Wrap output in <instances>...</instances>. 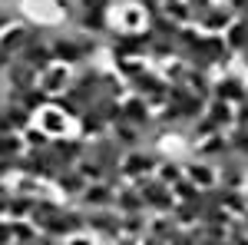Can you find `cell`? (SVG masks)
<instances>
[{"label":"cell","instance_id":"3957f363","mask_svg":"<svg viewBox=\"0 0 248 245\" xmlns=\"http://www.w3.org/2000/svg\"><path fill=\"white\" fill-rule=\"evenodd\" d=\"M50 156H53V166L57 169H70V166H77L79 159L86 156V139H79L77 132H70V136H57V139H50Z\"/></svg>","mask_w":248,"mask_h":245},{"label":"cell","instance_id":"cb8c5ba5","mask_svg":"<svg viewBox=\"0 0 248 245\" xmlns=\"http://www.w3.org/2000/svg\"><path fill=\"white\" fill-rule=\"evenodd\" d=\"M186 86H189L192 96H199V99H212V83H215V73H209V70H192L186 73V80H182Z\"/></svg>","mask_w":248,"mask_h":245},{"label":"cell","instance_id":"8fae6325","mask_svg":"<svg viewBox=\"0 0 248 245\" xmlns=\"http://www.w3.org/2000/svg\"><path fill=\"white\" fill-rule=\"evenodd\" d=\"M153 116H155V110L149 106L146 96H136V93L123 96V119H126V123H133V126H139V130H146V126L153 123Z\"/></svg>","mask_w":248,"mask_h":245},{"label":"cell","instance_id":"1f68e13d","mask_svg":"<svg viewBox=\"0 0 248 245\" xmlns=\"http://www.w3.org/2000/svg\"><path fill=\"white\" fill-rule=\"evenodd\" d=\"M146 229H149V212H126V215H123V235L142 239Z\"/></svg>","mask_w":248,"mask_h":245},{"label":"cell","instance_id":"74e56055","mask_svg":"<svg viewBox=\"0 0 248 245\" xmlns=\"http://www.w3.org/2000/svg\"><path fill=\"white\" fill-rule=\"evenodd\" d=\"M169 189H172V199H175V202H199V192H202V189L195 186V182H189L186 176Z\"/></svg>","mask_w":248,"mask_h":245},{"label":"cell","instance_id":"ba28073f","mask_svg":"<svg viewBox=\"0 0 248 245\" xmlns=\"http://www.w3.org/2000/svg\"><path fill=\"white\" fill-rule=\"evenodd\" d=\"M232 20H235V14H232L222 0H215L209 10H202V14L195 17V27H199L202 33H225V27H229Z\"/></svg>","mask_w":248,"mask_h":245},{"label":"cell","instance_id":"7bdbcfd3","mask_svg":"<svg viewBox=\"0 0 248 245\" xmlns=\"http://www.w3.org/2000/svg\"><path fill=\"white\" fill-rule=\"evenodd\" d=\"M186 3H189V7H192V14L199 17L202 10H209V7H212V3H215V0H186Z\"/></svg>","mask_w":248,"mask_h":245},{"label":"cell","instance_id":"52a82bcc","mask_svg":"<svg viewBox=\"0 0 248 245\" xmlns=\"http://www.w3.org/2000/svg\"><path fill=\"white\" fill-rule=\"evenodd\" d=\"M33 123H37L50 139H57V136H70V132H73V119H66L53 103H46L43 110H37V113H33Z\"/></svg>","mask_w":248,"mask_h":245},{"label":"cell","instance_id":"30bf717a","mask_svg":"<svg viewBox=\"0 0 248 245\" xmlns=\"http://www.w3.org/2000/svg\"><path fill=\"white\" fill-rule=\"evenodd\" d=\"M37 80H40V73L30 66V63H23V60H10V66H7V73H3V86L14 90V93H23V90L37 86Z\"/></svg>","mask_w":248,"mask_h":245},{"label":"cell","instance_id":"83f0119b","mask_svg":"<svg viewBox=\"0 0 248 245\" xmlns=\"http://www.w3.org/2000/svg\"><path fill=\"white\" fill-rule=\"evenodd\" d=\"M222 40L229 43V50H232V53L245 50V47H248V20H245V17H235V20L229 23V27H225Z\"/></svg>","mask_w":248,"mask_h":245},{"label":"cell","instance_id":"ee69618b","mask_svg":"<svg viewBox=\"0 0 248 245\" xmlns=\"http://www.w3.org/2000/svg\"><path fill=\"white\" fill-rule=\"evenodd\" d=\"M113 245H139V239L136 235H119V239H113Z\"/></svg>","mask_w":248,"mask_h":245},{"label":"cell","instance_id":"7402d4cb","mask_svg":"<svg viewBox=\"0 0 248 245\" xmlns=\"http://www.w3.org/2000/svg\"><path fill=\"white\" fill-rule=\"evenodd\" d=\"M109 136H113V139H116V143H119L126 152L142 146V130H139V126H133V123H126V119L113 123V126H109Z\"/></svg>","mask_w":248,"mask_h":245},{"label":"cell","instance_id":"f35d334b","mask_svg":"<svg viewBox=\"0 0 248 245\" xmlns=\"http://www.w3.org/2000/svg\"><path fill=\"white\" fill-rule=\"evenodd\" d=\"M189 86L186 83H166V103H182V99H189Z\"/></svg>","mask_w":248,"mask_h":245},{"label":"cell","instance_id":"60d3db41","mask_svg":"<svg viewBox=\"0 0 248 245\" xmlns=\"http://www.w3.org/2000/svg\"><path fill=\"white\" fill-rule=\"evenodd\" d=\"M222 3L229 7L235 17H245V20H248V0H222Z\"/></svg>","mask_w":248,"mask_h":245},{"label":"cell","instance_id":"6da1fadb","mask_svg":"<svg viewBox=\"0 0 248 245\" xmlns=\"http://www.w3.org/2000/svg\"><path fill=\"white\" fill-rule=\"evenodd\" d=\"M162 146L159 149H146V146H139V149H129L123 156V163H119V169L126 176V182H133V179H142V176H153L155 166L162 163Z\"/></svg>","mask_w":248,"mask_h":245},{"label":"cell","instance_id":"4fadbf2b","mask_svg":"<svg viewBox=\"0 0 248 245\" xmlns=\"http://www.w3.org/2000/svg\"><path fill=\"white\" fill-rule=\"evenodd\" d=\"M60 202L53 199V196H40V199H33V206H30V215H27V222L37 229V232H43V229L50 226L53 219H57V212H60Z\"/></svg>","mask_w":248,"mask_h":245},{"label":"cell","instance_id":"d590c367","mask_svg":"<svg viewBox=\"0 0 248 245\" xmlns=\"http://www.w3.org/2000/svg\"><path fill=\"white\" fill-rule=\"evenodd\" d=\"M20 136H23V146H27V149H46V146H50V136L40 130L37 123H30L27 130H20Z\"/></svg>","mask_w":248,"mask_h":245},{"label":"cell","instance_id":"7a4b0ae2","mask_svg":"<svg viewBox=\"0 0 248 245\" xmlns=\"http://www.w3.org/2000/svg\"><path fill=\"white\" fill-rule=\"evenodd\" d=\"M133 186L139 189V196H142V206L146 212H169L175 206V199H172V189L162 186L155 176H142V179H133Z\"/></svg>","mask_w":248,"mask_h":245},{"label":"cell","instance_id":"f546056e","mask_svg":"<svg viewBox=\"0 0 248 245\" xmlns=\"http://www.w3.org/2000/svg\"><path fill=\"white\" fill-rule=\"evenodd\" d=\"M3 116H7V123H10V130H14V132L27 130V126L33 123V113L23 110L20 103H10V99H3Z\"/></svg>","mask_w":248,"mask_h":245},{"label":"cell","instance_id":"7dc6e473","mask_svg":"<svg viewBox=\"0 0 248 245\" xmlns=\"http://www.w3.org/2000/svg\"><path fill=\"white\" fill-rule=\"evenodd\" d=\"M245 99H248V76H245Z\"/></svg>","mask_w":248,"mask_h":245},{"label":"cell","instance_id":"5bb4252c","mask_svg":"<svg viewBox=\"0 0 248 245\" xmlns=\"http://www.w3.org/2000/svg\"><path fill=\"white\" fill-rule=\"evenodd\" d=\"M182 166H186V179H189V182H195L199 189H209V186H215V182H218L215 166H212V163H205V159L186 156V159H182Z\"/></svg>","mask_w":248,"mask_h":245},{"label":"cell","instance_id":"484cf974","mask_svg":"<svg viewBox=\"0 0 248 245\" xmlns=\"http://www.w3.org/2000/svg\"><path fill=\"white\" fill-rule=\"evenodd\" d=\"M23 47H27V27H23V23H14V27L0 30V50H3V53L17 57Z\"/></svg>","mask_w":248,"mask_h":245},{"label":"cell","instance_id":"4316f807","mask_svg":"<svg viewBox=\"0 0 248 245\" xmlns=\"http://www.w3.org/2000/svg\"><path fill=\"white\" fill-rule=\"evenodd\" d=\"M153 176L162 182V186H175V182L186 176V166H182V159H175V156H162V163L155 166Z\"/></svg>","mask_w":248,"mask_h":245},{"label":"cell","instance_id":"9c48e42d","mask_svg":"<svg viewBox=\"0 0 248 245\" xmlns=\"http://www.w3.org/2000/svg\"><path fill=\"white\" fill-rule=\"evenodd\" d=\"M113 27L123 33H139L146 30V10L139 3H116L113 7Z\"/></svg>","mask_w":248,"mask_h":245},{"label":"cell","instance_id":"d6a6232c","mask_svg":"<svg viewBox=\"0 0 248 245\" xmlns=\"http://www.w3.org/2000/svg\"><path fill=\"white\" fill-rule=\"evenodd\" d=\"M23 136L20 132H0V159H17L23 156Z\"/></svg>","mask_w":248,"mask_h":245},{"label":"cell","instance_id":"4dcf8cb0","mask_svg":"<svg viewBox=\"0 0 248 245\" xmlns=\"http://www.w3.org/2000/svg\"><path fill=\"white\" fill-rule=\"evenodd\" d=\"M162 14H166L172 23H179V27L195 23V14H192V7L186 3V0H166V3H162Z\"/></svg>","mask_w":248,"mask_h":245},{"label":"cell","instance_id":"d4e9b609","mask_svg":"<svg viewBox=\"0 0 248 245\" xmlns=\"http://www.w3.org/2000/svg\"><path fill=\"white\" fill-rule=\"evenodd\" d=\"M86 110H90V113H96L99 119H106V123L113 126V123H119V119H123V99H113V96H96Z\"/></svg>","mask_w":248,"mask_h":245},{"label":"cell","instance_id":"ffe728a7","mask_svg":"<svg viewBox=\"0 0 248 245\" xmlns=\"http://www.w3.org/2000/svg\"><path fill=\"white\" fill-rule=\"evenodd\" d=\"M73 130H77L79 139H86V143H90V139L106 136V132H109V123H106V119H99L96 113H90V110H83V116L73 123Z\"/></svg>","mask_w":248,"mask_h":245},{"label":"cell","instance_id":"8d00e7d4","mask_svg":"<svg viewBox=\"0 0 248 245\" xmlns=\"http://www.w3.org/2000/svg\"><path fill=\"white\" fill-rule=\"evenodd\" d=\"M30 206H33V199L30 196H20V192H14L10 196V202H7V219H27L30 215Z\"/></svg>","mask_w":248,"mask_h":245},{"label":"cell","instance_id":"f1b7e54d","mask_svg":"<svg viewBox=\"0 0 248 245\" xmlns=\"http://www.w3.org/2000/svg\"><path fill=\"white\" fill-rule=\"evenodd\" d=\"M14 192L20 196H30V199H40V196H50V182L43 179H33V176H14Z\"/></svg>","mask_w":248,"mask_h":245},{"label":"cell","instance_id":"9a60e30c","mask_svg":"<svg viewBox=\"0 0 248 245\" xmlns=\"http://www.w3.org/2000/svg\"><path fill=\"white\" fill-rule=\"evenodd\" d=\"M113 199H116V189L106 186V182H90L83 189V196L77 199V206L83 209H113Z\"/></svg>","mask_w":248,"mask_h":245},{"label":"cell","instance_id":"ac0fdd59","mask_svg":"<svg viewBox=\"0 0 248 245\" xmlns=\"http://www.w3.org/2000/svg\"><path fill=\"white\" fill-rule=\"evenodd\" d=\"M205 119H212L218 132H225V130L235 126V106L225 103V99H215V96H212L209 103H205Z\"/></svg>","mask_w":248,"mask_h":245},{"label":"cell","instance_id":"c3c4849f","mask_svg":"<svg viewBox=\"0 0 248 245\" xmlns=\"http://www.w3.org/2000/svg\"><path fill=\"white\" fill-rule=\"evenodd\" d=\"M245 166H248V159H245Z\"/></svg>","mask_w":248,"mask_h":245},{"label":"cell","instance_id":"e575fe53","mask_svg":"<svg viewBox=\"0 0 248 245\" xmlns=\"http://www.w3.org/2000/svg\"><path fill=\"white\" fill-rule=\"evenodd\" d=\"M73 169H77L79 176L86 179V182H103V176H106V169H103V166L96 163L93 156H83V159H79V163L73 166Z\"/></svg>","mask_w":248,"mask_h":245},{"label":"cell","instance_id":"8992f818","mask_svg":"<svg viewBox=\"0 0 248 245\" xmlns=\"http://www.w3.org/2000/svg\"><path fill=\"white\" fill-rule=\"evenodd\" d=\"M86 156H93L103 169H113V166H119V163H123L126 149H123L113 136L106 132V136H99V139H90V143H86Z\"/></svg>","mask_w":248,"mask_h":245},{"label":"cell","instance_id":"2e32d148","mask_svg":"<svg viewBox=\"0 0 248 245\" xmlns=\"http://www.w3.org/2000/svg\"><path fill=\"white\" fill-rule=\"evenodd\" d=\"M86 186H90V182H86V179H83V176H79L73 166H70V169H60L57 179H53V189H57L63 199H70V202H77Z\"/></svg>","mask_w":248,"mask_h":245},{"label":"cell","instance_id":"bcb514c9","mask_svg":"<svg viewBox=\"0 0 248 245\" xmlns=\"http://www.w3.org/2000/svg\"><path fill=\"white\" fill-rule=\"evenodd\" d=\"M139 245H166V242H162V239H153V235H142Z\"/></svg>","mask_w":248,"mask_h":245},{"label":"cell","instance_id":"5b68a950","mask_svg":"<svg viewBox=\"0 0 248 245\" xmlns=\"http://www.w3.org/2000/svg\"><path fill=\"white\" fill-rule=\"evenodd\" d=\"M215 172H218V182L215 186L222 189H245L248 186V166L242 156H225V159H218L215 163Z\"/></svg>","mask_w":248,"mask_h":245},{"label":"cell","instance_id":"277c9868","mask_svg":"<svg viewBox=\"0 0 248 245\" xmlns=\"http://www.w3.org/2000/svg\"><path fill=\"white\" fill-rule=\"evenodd\" d=\"M212 96L215 99H225V103H242L245 99V73L242 70H222V73H215V83H212Z\"/></svg>","mask_w":248,"mask_h":245},{"label":"cell","instance_id":"d6986e66","mask_svg":"<svg viewBox=\"0 0 248 245\" xmlns=\"http://www.w3.org/2000/svg\"><path fill=\"white\" fill-rule=\"evenodd\" d=\"M113 209L119 212V215H126V212H146V206H142V196H139V189H136L133 182H123V186L116 189Z\"/></svg>","mask_w":248,"mask_h":245},{"label":"cell","instance_id":"836d02e7","mask_svg":"<svg viewBox=\"0 0 248 245\" xmlns=\"http://www.w3.org/2000/svg\"><path fill=\"white\" fill-rule=\"evenodd\" d=\"M155 70H159V76H162L166 83H182L186 73H189V63H182L179 57H172V60H166L162 66H155Z\"/></svg>","mask_w":248,"mask_h":245},{"label":"cell","instance_id":"e0dca14e","mask_svg":"<svg viewBox=\"0 0 248 245\" xmlns=\"http://www.w3.org/2000/svg\"><path fill=\"white\" fill-rule=\"evenodd\" d=\"M14 60H23V63H30L37 73H43L46 66H53V53H50V40H37V43H27L23 50H20Z\"/></svg>","mask_w":248,"mask_h":245},{"label":"cell","instance_id":"ab89813d","mask_svg":"<svg viewBox=\"0 0 248 245\" xmlns=\"http://www.w3.org/2000/svg\"><path fill=\"white\" fill-rule=\"evenodd\" d=\"M17 176V159H0V182H10Z\"/></svg>","mask_w":248,"mask_h":245},{"label":"cell","instance_id":"f6af8a7d","mask_svg":"<svg viewBox=\"0 0 248 245\" xmlns=\"http://www.w3.org/2000/svg\"><path fill=\"white\" fill-rule=\"evenodd\" d=\"M10 60H14L10 53H3V50H0V76L7 73V66H10Z\"/></svg>","mask_w":248,"mask_h":245},{"label":"cell","instance_id":"603a6c76","mask_svg":"<svg viewBox=\"0 0 248 245\" xmlns=\"http://www.w3.org/2000/svg\"><path fill=\"white\" fill-rule=\"evenodd\" d=\"M175 53H179V50H175V40L153 37V40H149V47H146V63H149V66H162V63L172 60Z\"/></svg>","mask_w":248,"mask_h":245},{"label":"cell","instance_id":"b9f144b4","mask_svg":"<svg viewBox=\"0 0 248 245\" xmlns=\"http://www.w3.org/2000/svg\"><path fill=\"white\" fill-rule=\"evenodd\" d=\"M235 126H248V99L235 103Z\"/></svg>","mask_w":248,"mask_h":245},{"label":"cell","instance_id":"7c38bea8","mask_svg":"<svg viewBox=\"0 0 248 245\" xmlns=\"http://www.w3.org/2000/svg\"><path fill=\"white\" fill-rule=\"evenodd\" d=\"M70 80H73V70H70V66H63V63H53V66H46V70L40 73L37 86H40V90H43L46 96H50V99H53V96L66 93Z\"/></svg>","mask_w":248,"mask_h":245},{"label":"cell","instance_id":"44dd1931","mask_svg":"<svg viewBox=\"0 0 248 245\" xmlns=\"http://www.w3.org/2000/svg\"><path fill=\"white\" fill-rule=\"evenodd\" d=\"M96 90H99V96H113V99H123V96L129 93L126 80L116 73L113 66H103V70H99V83H96Z\"/></svg>","mask_w":248,"mask_h":245}]
</instances>
